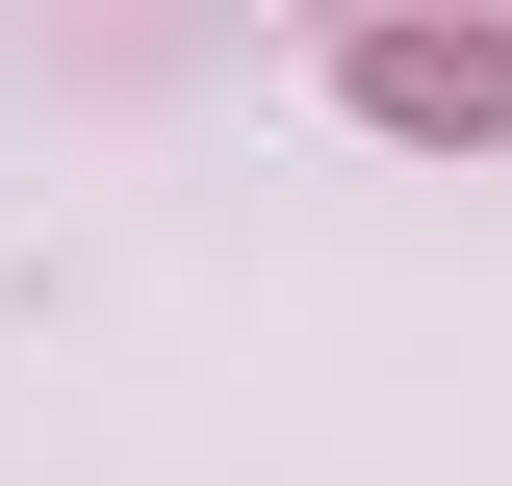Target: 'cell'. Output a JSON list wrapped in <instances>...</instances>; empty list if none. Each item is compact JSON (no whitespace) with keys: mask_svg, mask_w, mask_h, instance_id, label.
<instances>
[]
</instances>
